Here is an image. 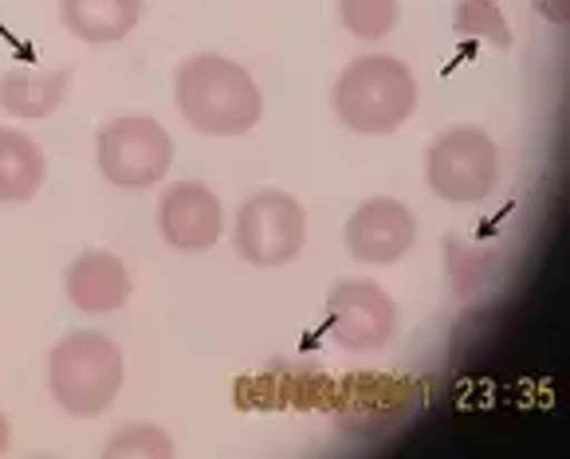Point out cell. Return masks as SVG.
Segmentation results:
<instances>
[{"mask_svg": "<svg viewBox=\"0 0 570 459\" xmlns=\"http://www.w3.org/2000/svg\"><path fill=\"white\" fill-rule=\"evenodd\" d=\"M327 330L351 353L382 350L397 330V302L370 279H338L327 295Z\"/></svg>", "mask_w": 570, "mask_h": 459, "instance_id": "52a82bcc", "label": "cell"}, {"mask_svg": "<svg viewBox=\"0 0 570 459\" xmlns=\"http://www.w3.org/2000/svg\"><path fill=\"white\" fill-rule=\"evenodd\" d=\"M43 177H48V158L40 142L24 130L0 126V204L32 201Z\"/></svg>", "mask_w": 570, "mask_h": 459, "instance_id": "4fadbf2b", "label": "cell"}, {"mask_svg": "<svg viewBox=\"0 0 570 459\" xmlns=\"http://www.w3.org/2000/svg\"><path fill=\"white\" fill-rule=\"evenodd\" d=\"M9 440H12V425H9V417L0 412V456L9 451Z\"/></svg>", "mask_w": 570, "mask_h": 459, "instance_id": "e0dca14e", "label": "cell"}, {"mask_svg": "<svg viewBox=\"0 0 570 459\" xmlns=\"http://www.w3.org/2000/svg\"><path fill=\"white\" fill-rule=\"evenodd\" d=\"M95 158H99V173L107 177V184L126 192H142L166 181L169 166H174V138H169V130L158 118L122 114L110 118L99 130Z\"/></svg>", "mask_w": 570, "mask_h": 459, "instance_id": "5b68a950", "label": "cell"}, {"mask_svg": "<svg viewBox=\"0 0 570 459\" xmlns=\"http://www.w3.org/2000/svg\"><path fill=\"white\" fill-rule=\"evenodd\" d=\"M338 20L351 36L358 40H386L402 20V4L397 0H338Z\"/></svg>", "mask_w": 570, "mask_h": 459, "instance_id": "9a60e30c", "label": "cell"}, {"mask_svg": "<svg viewBox=\"0 0 570 459\" xmlns=\"http://www.w3.org/2000/svg\"><path fill=\"white\" fill-rule=\"evenodd\" d=\"M417 99L421 87L410 63L394 56H377V51L351 59L338 71L335 91H331L338 122L362 138H386L402 130L417 110Z\"/></svg>", "mask_w": 570, "mask_h": 459, "instance_id": "7a4b0ae2", "label": "cell"}, {"mask_svg": "<svg viewBox=\"0 0 570 459\" xmlns=\"http://www.w3.org/2000/svg\"><path fill=\"white\" fill-rule=\"evenodd\" d=\"M177 114L205 138H244L264 118L261 83L236 59L202 51L174 71Z\"/></svg>", "mask_w": 570, "mask_h": 459, "instance_id": "6da1fadb", "label": "cell"}, {"mask_svg": "<svg viewBox=\"0 0 570 459\" xmlns=\"http://www.w3.org/2000/svg\"><path fill=\"white\" fill-rule=\"evenodd\" d=\"M63 295L79 315H115L135 295V279L115 251H79L63 271Z\"/></svg>", "mask_w": 570, "mask_h": 459, "instance_id": "30bf717a", "label": "cell"}, {"mask_svg": "<svg viewBox=\"0 0 570 459\" xmlns=\"http://www.w3.org/2000/svg\"><path fill=\"white\" fill-rule=\"evenodd\" d=\"M158 232L174 251L202 256L225 236V204L202 181H174L158 201Z\"/></svg>", "mask_w": 570, "mask_h": 459, "instance_id": "9c48e42d", "label": "cell"}, {"mask_svg": "<svg viewBox=\"0 0 570 459\" xmlns=\"http://www.w3.org/2000/svg\"><path fill=\"white\" fill-rule=\"evenodd\" d=\"M174 451L177 448L169 440V432L158 425H122L102 443L107 459H169Z\"/></svg>", "mask_w": 570, "mask_h": 459, "instance_id": "2e32d148", "label": "cell"}, {"mask_svg": "<svg viewBox=\"0 0 570 459\" xmlns=\"http://www.w3.org/2000/svg\"><path fill=\"white\" fill-rule=\"evenodd\" d=\"M71 91V68H12L0 76V110L20 122L51 118Z\"/></svg>", "mask_w": 570, "mask_h": 459, "instance_id": "8fae6325", "label": "cell"}, {"mask_svg": "<svg viewBox=\"0 0 570 459\" xmlns=\"http://www.w3.org/2000/svg\"><path fill=\"white\" fill-rule=\"evenodd\" d=\"M236 256L252 268H284L307 243V209L284 189H261L244 197L233 220Z\"/></svg>", "mask_w": 570, "mask_h": 459, "instance_id": "8992f818", "label": "cell"}, {"mask_svg": "<svg viewBox=\"0 0 570 459\" xmlns=\"http://www.w3.org/2000/svg\"><path fill=\"white\" fill-rule=\"evenodd\" d=\"M453 32L461 36V40H480L500 51H512V43H515L512 24L503 17L500 0H456Z\"/></svg>", "mask_w": 570, "mask_h": 459, "instance_id": "5bb4252c", "label": "cell"}, {"mask_svg": "<svg viewBox=\"0 0 570 459\" xmlns=\"http://www.w3.org/2000/svg\"><path fill=\"white\" fill-rule=\"evenodd\" d=\"M343 243L358 263L390 268V263L410 256L417 243V217L397 197H370L351 212L343 228Z\"/></svg>", "mask_w": 570, "mask_h": 459, "instance_id": "ba28073f", "label": "cell"}, {"mask_svg": "<svg viewBox=\"0 0 570 459\" xmlns=\"http://www.w3.org/2000/svg\"><path fill=\"white\" fill-rule=\"evenodd\" d=\"M126 381L122 346L102 330H68L48 353L51 401L76 420H91L115 405Z\"/></svg>", "mask_w": 570, "mask_h": 459, "instance_id": "3957f363", "label": "cell"}, {"mask_svg": "<svg viewBox=\"0 0 570 459\" xmlns=\"http://www.w3.org/2000/svg\"><path fill=\"white\" fill-rule=\"evenodd\" d=\"M59 20L76 40L107 48L138 28L142 0H59Z\"/></svg>", "mask_w": 570, "mask_h": 459, "instance_id": "7c38bea8", "label": "cell"}, {"mask_svg": "<svg viewBox=\"0 0 570 459\" xmlns=\"http://www.w3.org/2000/svg\"><path fill=\"white\" fill-rule=\"evenodd\" d=\"M500 146L480 126H453L425 150L429 192L449 204H480L500 189Z\"/></svg>", "mask_w": 570, "mask_h": 459, "instance_id": "277c9868", "label": "cell"}]
</instances>
